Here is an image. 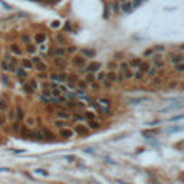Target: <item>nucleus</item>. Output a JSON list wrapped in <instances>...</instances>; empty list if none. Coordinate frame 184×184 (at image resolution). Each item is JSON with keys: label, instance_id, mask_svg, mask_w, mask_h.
Returning a JSON list of instances; mask_svg holds the SVG:
<instances>
[{"label": "nucleus", "instance_id": "1", "mask_svg": "<svg viewBox=\"0 0 184 184\" xmlns=\"http://www.w3.org/2000/svg\"><path fill=\"white\" fill-rule=\"evenodd\" d=\"M118 73L119 75H122V78L124 79H132L134 78V71H132L130 65L127 63V62H121L118 65Z\"/></svg>", "mask_w": 184, "mask_h": 184}, {"label": "nucleus", "instance_id": "2", "mask_svg": "<svg viewBox=\"0 0 184 184\" xmlns=\"http://www.w3.org/2000/svg\"><path fill=\"white\" fill-rule=\"evenodd\" d=\"M38 79H29V81H26L25 84H23V91H25V94H29V95H32V94H35V92L38 91Z\"/></svg>", "mask_w": 184, "mask_h": 184}, {"label": "nucleus", "instance_id": "3", "mask_svg": "<svg viewBox=\"0 0 184 184\" xmlns=\"http://www.w3.org/2000/svg\"><path fill=\"white\" fill-rule=\"evenodd\" d=\"M73 132L76 135H79V137H84V135H86L89 132V128L85 124H82V122H76V124L73 125Z\"/></svg>", "mask_w": 184, "mask_h": 184}, {"label": "nucleus", "instance_id": "4", "mask_svg": "<svg viewBox=\"0 0 184 184\" xmlns=\"http://www.w3.org/2000/svg\"><path fill=\"white\" fill-rule=\"evenodd\" d=\"M72 63L76 66V68H78L79 71H84V72H85L86 58H84L82 55H81V56H73V58H72Z\"/></svg>", "mask_w": 184, "mask_h": 184}, {"label": "nucleus", "instance_id": "5", "mask_svg": "<svg viewBox=\"0 0 184 184\" xmlns=\"http://www.w3.org/2000/svg\"><path fill=\"white\" fill-rule=\"evenodd\" d=\"M66 53L68 52H66V49L63 46H56V48H53V49L49 51V55L53 56V58H65Z\"/></svg>", "mask_w": 184, "mask_h": 184}, {"label": "nucleus", "instance_id": "6", "mask_svg": "<svg viewBox=\"0 0 184 184\" xmlns=\"http://www.w3.org/2000/svg\"><path fill=\"white\" fill-rule=\"evenodd\" d=\"M49 79L52 82H68V75L63 72H55V73H51L49 75Z\"/></svg>", "mask_w": 184, "mask_h": 184}, {"label": "nucleus", "instance_id": "7", "mask_svg": "<svg viewBox=\"0 0 184 184\" xmlns=\"http://www.w3.org/2000/svg\"><path fill=\"white\" fill-rule=\"evenodd\" d=\"M151 62H152V65L155 66L158 71H160V69H163V68L165 66L164 58H163L161 55H152V56H151Z\"/></svg>", "mask_w": 184, "mask_h": 184}, {"label": "nucleus", "instance_id": "8", "mask_svg": "<svg viewBox=\"0 0 184 184\" xmlns=\"http://www.w3.org/2000/svg\"><path fill=\"white\" fill-rule=\"evenodd\" d=\"M91 106L95 109V111L98 112V114H101V115H105V117H108V115H111L112 112H111V109L109 108H104V106H101V105H98L95 101H92L91 102Z\"/></svg>", "mask_w": 184, "mask_h": 184}, {"label": "nucleus", "instance_id": "9", "mask_svg": "<svg viewBox=\"0 0 184 184\" xmlns=\"http://www.w3.org/2000/svg\"><path fill=\"white\" fill-rule=\"evenodd\" d=\"M99 69H101V63L99 62H91V63H88L85 66V72L86 73H94L95 72H99Z\"/></svg>", "mask_w": 184, "mask_h": 184}, {"label": "nucleus", "instance_id": "10", "mask_svg": "<svg viewBox=\"0 0 184 184\" xmlns=\"http://www.w3.org/2000/svg\"><path fill=\"white\" fill-rule=\"evenodd\" d=\"M56 117H58V119H62V121H68V119L72 118L71 112L68 109H56Z\"/></svg>", "mask_w": 184, "mask_h": 184}, {"label": "nucleus", "instance_id": "11", "mask_svg": "<svg viewBox=\"0 0 184 184\" xmlns=\"http://www.w3.org/2000/svg\"><path fill=\"white\" fill-rule=\"evenodd\" d=\"M167 56H168V60H170V62L173 63V65H177V63H181V62L184 60V58L181 56V55H178V53H173V52H170L168 55H167Z\"/></svg>", "mask_w": 184, "mask_h": 184}, {"label": "nucleus", "instance_id": "12", "mask_svg": "<svg viewBox=\"0 0 184 184\" xmlns=\"http://www.w3.org/2000/svg\"><path fill=\"white\" fill-rule=\"evenodd\" d=\"M0 68H2L3 72H14V71L17 69V66L16 65H12V63H9V62H6V60H3V62L0 63Z\"/></svg>", "mask_w": 184, "mask_h": 184}, {"label": "nucleus", "instance_id": "13", "mask_svg": "<svg viewBox=\"0 0 184 184\" xmlns=\"http://www.w3.org/2000/svg\"><path fill=\"white\" fill-rule=\"evenodd\" d=\"M73 130H71V128H63V130H60L59 132V137L63 138V140H69V138L73 137Z\"/></svg>", "mask_w": 184, "mask_h": 184}, {"label": "nucleus", "instance_id": "14", "mask_svg": "<svg viewBox=\"0 0 184 184\" xmlns=\"http://www.w3.org/2000/svg\"><path fill=\"white\" fill-rule=\"evenodd\" d=\"M132 9V0H127V2H122L121 3V10L124 12V13H130Z\"/></svg>", "mask_w": 184, "mask_h": 184}, {"label": "nucleus", "instance_id": "15", "mask_svg": "<svg viewBox=\"0 0 184 184\" xmlns=\"http://www.w3.org/2000/svg\"><path fill=\"white\" fill-rule=\"evenodd\" d=\"M141 63H143V60L140 59V58H132V59L128 62V65H130V68H131L132 71H137L138 68L141 66Z\"/></svg>", "mask_w": 184, "mask_h": 184}, {"label": "nucleus", "instance_id": "16", "mask_svg": "<svg viewBox=\"0 0 184 184\" xmlns=\"http://www.w3.org/2000/svg\"><path fill=\"white\" fill-rule=\"evenodd\" d=\"M14 73H16V76H17V78H19V81L20 82H23V84H25V81H26V71H25V69H22V68H17V69H16V71H14Z\"/></svg>", "mask_w": 184, "mask_h": 184}, {"label": "nucleus", "instance_id": "17", "mask_svg": "<svg viewBox=\"0 0 184 184\" xmlns=\"http://www.w3.org/2000/svg\"><path fill=\"white\" fill-rule=\"evenodd\" d=\"M14 117L17 119V122H20L22 119L25 118V111H23L22 106H16V109H14Z\"/></svg>", "mask_w": 184, "mask_h": 184}, {"label": "nucleus", "instance_id": "18", "mask_svg": "<svg viewBox=\"0 0 184 184\" xmlns=\"http://www.w3.org/2000/svg\"><path fill=\"white\" fill-rule=\"evenodd\" d=\"M9 108H10V105H9V99H7V98H2V99H0V112L9 111Z\"/></svg>", "mask_w": 184, "mask_h": 184}, {"label": "nucleus", "instance_id": "19", "mask_svg": "<svg viewBox=\"0 0 184 184\" xmlns=\"http://www.w3.org/2000/svg\"><path fill=\"white\" fill-rule=\"evenodd\" d=\"M98 105L101 106H104V108H109L111 109V101L109 99H106V98H98L97 101H95Z\"/></svg>", "mask_w": 184, "mask_h": 184}, {"label": "nucleus", "instance_id": "20", "mask_svg": "<svg viewBox=\"0 0 184 184\" xmlns=\"http://www.w3.org/2000/svg\"><path fill=\"white\" fill-rule=\"evenodd\" d=\"M10 52L13 53V55H16V56H22V53H23L17 43H12V45H10Z\"/></svg>", "mask_w": 184, "mask_h": 184}, {"label": "nucleus", "instance_id": "21", "mask_svg": "<svg viewBox=\"0 0 184 184\" xmlns=\"http://www.w3.org/2000/svg\"><path fill=\"white\" fill-rule=\"evenodd\" d=\"M53 65L58 68H65L66 66V59L65 58H53Z\"/></svg>", "mask_w": 184, "mask_h": 184}, {"label": "nucleus", "instance_id": "22", "mask_svg": "<svg viewBox=\"0 0 184 184\" xmlns=\"http://www.w3.org/2000/svg\"><path fill=\"white\" fill-rule=\"evenodd\" d=\"M20 65H22V69H25V71H30V69H33V63H32V60L22 59V62H20Z\"/></svg>", "mask_w": 184, "mask_h": 184}, {"label": "nucleus", "instance_id": "23", "mask_svg": "<svg viewBox=\"0 0 184 184\" xmlns=\"http://www.w3.org/2000/svg\"><path fill=\"white\" fill-rule=\"evenodd\" d=\"M40 132H42L43 138H46V140H55V134H53V132H51L48 128H42V130H40Z\"/></svg>", "mask_w": 184, "mask_h": 184}, {"label": "nucleus", "instance_id": "24", "mask_svg": "<svg viewBox=\"0 0 184 184\" xmlns=\"http://www.w3.org/2000/svg\"><path fill=\"white\" fill-rule=\"evenodd\" d=\"M85 125L89 128V130H98L99 127H101V124L99 122H97L95 119H91V121H86Z\"/></svg>", "mask_w": 184, "mask_h": 184}, {"label": "nucleus", "instance_id": "25", "mask_svg": "<svg viewBox=\"0 0 184 184\" xmlns=\"http://www.w3.org/2000/svg\"><path fill=\"white\" fill-rule=\"evenodd\" d=\"M157 75H158V69L155 68V66H151V68L148 69V72H147L145 76H147V78H150V79H152V78H155Z\"/></svg>", "mask_w": 184, "mask_h": 184}, {"label": "nucleus", "instance_id": "26", "mask_svg": "<svg viewBox=\"0 0 184 184\" xmlns=\"http://www.w3.org/2000/svg\"><path fill=\"white\" fill-rule=\"evenodd\" d=\"M150 68H151V65H150L148 62H143V63H141V66L138 68L137 71H140V72H143L144 75H147V72H148V69H150Z\"/></svg>", "mask_w": 184, "mask_h": 184}, {"label": "nucleus", "instance_id": "27", "mask_svg": "<svg viewBox=\"0 0 184 184\" xmlns=\"http://www.w3.org/2000/svg\"><path fill=\"white\" fill-rule=\"evenodd\" d=\"M33 68H35V69H36L38 72H45L46 69H48V65H46V63H43V62L40 60L39 63H36V65L33 66Z\"/></svg>", "mask_w": 184, "mask_h": 184}, {"label": "nucleus", "instance_id": "28", "mask_svg": "<svg viewBox=\"0 0 184 184\" xmlns=\"http://www.w3.org/2000/svg\"><path fill=\"white\" fill-rule=\"evenodd\" d=\"M53 124L56 125L59 130H63V128H68V121H62V119H55Z\"/></svg>", "mask_w": 184, "mask_h": 184}, {"label": "nucleus", "instance_id": "29", "mask_svg": "<svg viewBox=\"0 0 184 184\" xmlns=\"http://www.w3.org/2000/svg\"><path fill=\"white\" fill-rule=\"evenodd\" d=\"M35 40H36L38 43H43V42L46 40V35H45V33H36Z\"/></svg>", "mask_w": 184, "mask_h": 184}, {"label": "nucleus", "instance_id": "30", "mask_svg": "<svg viewBox=\"0 0 184 184\" xmlns=\"http://www.w3.org/2000/svg\"><path fill=\"white\" fill-rule=\"evenodd\" d=\"M26 125H27V128H29V127H30V128L35 127V125H36V119H35V117L29 115V117L26 118Z\"/></svg>", "mask_w": 184, "mask_h": 184}, {"label": "nucleus", "instance_id": "31", "mask_svg": "<svg viewBox=\"0 0 184 184\" xmlns=\"http://www.w3.org/2000/svg\"><path fill=\"white\" fill-rule=\"evenodd\" d=\"M85 82H86V85H89V84H92V82H97V79H95V76H94L92 73H86Z\"/></svg>", "mask_w": 184, "mask_h": 184}, {"label": "nucleus", "instance_id": "32", "mask_svg": "<svg viewBox=\"0 0 184 184\" xmlns=\"http://www.w3.org/2000/svg\"><path fill=\"white\" fill-rule=\"evenodd\" d=\"M161 84H163V79L160 76H155V78L151 79V86H160Z\"/></svg>", "mask_w": 184, "mask_h": 184}, {"label": "nucleus", "instance_id": "33", "mask_svg": "<svg viewBox=\"0 0 184 184\" xmlns=\"http://www.w3.org/2000/svg\"><path fill=\"white\" fill-rule=\"evenodd\" d=\"M145 78V75L143 72H140V71H134V79L135 81H143Z\"/></svg>", "mask_w": 184, "mask_h": 184}, {"label": "nucleus", "instance_id": "34", "mask_svg": "<svg viewBox=\"0 0 184 184\" xmlns=\"http://www.w3.org/2000/svg\"><path fill=\"white\" fill-rule=\"evenodd\" d=\"M94 55H95V52H94V51H91V49H84V51H82V56H84V58H92V56H94Z\"/></svg>", "mask_w": 184, "mask_h": 184}, {"label": "nucleus", "instance_id": "35", "mask_svg": "<svg viewBox=\"0 0 184 184\" xmlns=\"http://www.w3.org/2000/svg\"><path fill=\"white\" fill-rule=\"evenodd\" d=\"M12 131L20 132L22 131V124H20V122H13V125H12Z\"/></svg>", "mask_w": 184, "mask_h": 184}, {"label": "nucleus", "instance_id": "36", "mask_svg": "<svg viewBox=\"0 0 184 184\" xmlns=\"http://www.w3.org/2000/svg\"><path fill=\"white\" fill-rule=\"evenodd\" d=\"M20 40H22L25 45H29V43H30V36H29V35H20Z\"/></svg>", "mask_w": 184, "mask_h": 184}, {"label": "nucleus", "instance_id": "37", "mask_svg": "<svg viewBox=\"0 0 184 184\" xmlns=\"http://www.w3.org/2000/svg\"><path fill=\"white\" fill-rule=\"evenodd\" d=\"M26 52L30 53V55H35V52H36V48H35L32 43H29V45H26Z\"/></svg>", "mask_w": 184, "mask_h": 184}, {"label": "nucleus", "instance_id": "38", "mask_svg": "<svg viewBox=\"0 0 184 184\" xmlns=\"http://www.w3.org/2000/svg\"><path fill=\"white\" fill-rule=\"evenodd\" d=\"M174 69H176L177 72L183 73L184 72V62H181V63H177V65H174Z\"/></svg>", "mask_w": 184, "mask_h": 184}, {"label": "nucleus", "instance_id": "39", "mask_svg": "<svg viewBox=\"0 0 184 184\" xmlns=\"http://www.w3.org/2000/svg\"><path fill=\"white\" fill-rule=\"evenodd\" d=\"M36 173H38V174H40V176H43V177H49V173H48L46 170H43V168H38V170H36Z\"/></svg>", "mask_w": 184, "mask_h": 184}, {"label": "nucleus", "instance_id": "40", "mask_svg": "<svg viewBox=\"0 0 184 184\" xmlns=\"http://www.w3.org/2000/svg\"><path fill=\"white\" fill-rule=\"evenodd\" d=\"M2 82H3V84H5V85H10V79L7 78V76H5V75H2Z\"/></svg>", "mask_w": 184, "mask_h": 184}, {"label": "nucleus", "instance_id": "41", "mask_svg": "<svg viewBox=\"0 0 184 184\" xmlns=\"http://www.w3.org/2000/svg\"><path fill=\"white\" fill-rule=\"evenodd\" d=\"M6 118H7V121H13V119L16 118V117H14V111H10V112H9V115H7Z\"/></svg>", "mask_w": 184, "mask_h": 184}, {"label": "nucleus", "instance_id": "42", "mask_svg": "<svg viewBox=\"0 0 184 184\" xmlns=\"http://www.w3.org/2000/svg\"><path fill=\"white\" fill-rule=\"evenodd\" d=\"M6 121H7L6 115H0V125H5L6 124Z\"/></svg>", "mask_w": 184, "mask_h": 184}, {"label": "nucleus", "instance_id": "43", "mask_svg": "<svg viewBox=\"0 0 184 184\" xmlns=\"http://www.w3.org/2000/svg\"><path fill=\"white\" fill-rule=\"evenodd\" d=\"M52 26H53V27H58V26H59V22H53Z\"/></svg>", "mask_w": 184, "mask_h": 184}, {"label": "nucleus", "instance_id": "44", "mask_svg": "<svg viewBox=\"0 0 184 184\" xmlns=\"http://www.w3.org/2000/svg\"><path fill=\"white\" fill-rule=\"evenodd\" d=\"M121 2H127V0H121Z\"/></svg>", "mask_w": 184, "mask_h": 184}, {"label": "nucleus", "instance_id": "45", "mask_svg": "<svg viewBox=\"0 0 184 184\" xmlns=\"http://www.w3.org/2000/svg\"><path fill=\"white\" fill-rule=\"evenodd\" d=\"M181 48H183V49H184V45H183V46H181Z\"/></svg>", "mask_w": 184, "mask_h": 184}, {"label": "nucleus", "instance_id": "46", "mask_svg": "<svg viewBox=\"0 0 184 184\" xmlns=\"http://www.w3.org/2000/svg\"><path fill=\"white\" fill-rule=\"evenodd\" d=\"M183 178H184V176H183Z\"/></svg>", "mask_w": 184, "mask_h": 184}, {"label": "nucleus", "instance_id": "47", "mask_svg": "<svg viewBox=\"0 0 184 184\" xmlns=\"http://www.w3.org/2000/svg\"><path fill=\"white\" fill-rule=\"evenodd\" d=\"M183 62H184V60H183Z\"/></svg>", "mask_w": 184, "mask_h": 184}]
</instances>
